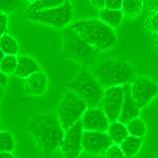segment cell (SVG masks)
Returning <instances> with one entry per match:
<instances>
[{"mask_svg": "<svg viewBox=\"0 0 158 158\" xmlns=\"http://www.w3.org/2000/svg\"><path fill=\"white\" fill-rule=\"evenodd\" d=\"M123 103L118 121L123 123V125H127L131 121L135 120L136 118H139L140 109L136 106V104L132 100V98L131 96L130 84L123 85Z\"/></svg>", "mask_w": 158, "mask_h": 158, "instance_id": "obj_14", "label": "cell"}, {"mask_svg": "<svg viewBox=\"0 0 158 158\" xmlns=\"http://www.w3.org/2000/svg\"><path fill=\"white\" fill-rule=\"evenodd\" d=\"M8 24H9V19L7 13L0 12V37L6 34L8 30Z\"/></svg>", "mask_w": 158, "mask_h": 158, "instance_id": "obj_28", "label": "cell"}, {"mask_svg": "<svg viewBox=\"0 0 158 158\" xmlns=\"http://www.w3.org/2000/svg\"><path fill=\"white\" fill-rule=\"evenodd\" d=\"M153 47H154V49L158 52V35H155L154 38H153Z\"/></svg>", "mask_w": 158, "mask_h": 158, "instance_id": "obj_33", "label": "cell"}, {"mask_svg": "<svg viewBox=\"0 0 158 158\" xmlns=\"http://www.w3.org/2000/svg\"><path fill=\"white\" fill-rule=\"evenodd\" d=\"M123 103V86H116L104 89L101 109L110 123L118 120Z\"/></svg>", "mask_w": 158, "mask_h": 158, "instance_id": "obj_9", "label": "cell"}, {"mask_svg": "<svg viewBox=\"0 0 158 158\" xmlns=\"http://www.w3.org/2000/svg\"><path fill=\"white\" fill-rule=\"evenodd\" d=\"M93 75L104 89L131 84L136 77L135 69L123 57L103 60L95 67Z\"/></svg>", "mask_w": 158, "mask_h": 158, "instance_id": "obj_2", "label": "cell"}, {"mask_svg": "<svg viewBox=\"0 0 158 158\" xmlns=\"http://www.w3.org/2000/svg\"><path fill=\"white\" fill-rule=\"evenodd\" d=\"M83 127L81 122H77L64 132L61 150L64 158H78L82 152Z\"/></svg>", "mask_w": 158, "mask_h": 158, "instance_id": "obj_10", "label": "cell"}, {"mask_svg": "<svg viewBox=\"0 0 158 158\" xmlns=\"http://www.w3.org/2000/svg\"><path fill=\"white\" fill-rule=\"evenodd\" d=\"M81 125L84 131L107 132L110 122L100 108H88L81 118Z\"/></svg>", "mask_w": 158, "mask_h": 158, "instance_id": "obj_12", "label": "cell"}, {"mask_svg": "<svg viewBox=\"0 0 158 158\" xmlns=\"http://www.w3.org/2000/svg\"><path fill=\"white\" fill-rule=\"evenodd\" d=\"M8 83V76L5 75L4 73L0 71V87H5Z\"/></svg>", "mask_w": 158, "mask_h": 158, "instance_id": "obj_30", "label": "cell"}, {"mask_svg": "<svg viewBox=\"0 0 158 158\" xmlns=\"http://www.w3.org/2000/svg\"><path fill=\"white\" fill-rule=\"evenodd\" d=\"M62 39L63 57L85 66H91L96 63L100 52L82 40L76 32L68 27L63 31Z\"/></svg>", "mask_w": 158, "mask_h": 158, "instance_id": "obj_4", "label": "cell"}, {"mask_svg": "<svg viewBox=\"0 0 158 158\" xmlns=\"http://www.w3.org/2000/svg\"><path fill=\"white\" fill-rule=\"evenodd\" d=\"M143 144V138L128 135L120 144V147L127 158H131L139 152Z\"/></svg>", "mask_w": 158, "mask_h": 158, "instance_id": "obj_18", "label": "cell"}, {"mask_svg": "<svg viewBox=\"0 0 158 158\" xmlns=\"http://www.w3.org/2000/svg\"><path fill=\"white\" fill-rule=\"evenodd\" d=\"M18 2L17 1H9V0H0V12L6 13L14 11Z\"/></svg>", "mask_w": 158, "mask_h": 158, "instance_id": "obj_27", "label": "cell"}, {"mask_svg": "<svg viewBox=\"0 0 158 158\" xmlns=\"http://www.w3.org/2000/svg\"><path fill=\"white\" fill-rule=\"evenodd\" d=\"M68 90L72 91L87 104L88 108L101 107L104 88L87 69H81L68 83Z\"/></svg>", "mask_w": 158, "mask_h": 158, "instance_id": "obj_5", "label": "cell"}, {"mask_svg": "<svg viewBox=\"0 0 158 158\" xmlns=\"http://www.w3.org/2000/svg\"><path fill=\"white\" fill-rule=\"evenodd\" d=\"M126 127L128 132V135L138 137V138H143L147 133L146 123L140 118H136L135 120L131 121L130 123H127Z\"/></svg>", "mask_w": 158, "mask_h": 158, "instance_id": "obj_19", "label": "cell"}, {"mask_svg": "<svg viewBox=\"0 0 158 158\" xmlns=\"http://www.w3.org/2000/svg\"><path fill=\"white\" fill-rule=\"evenodd\" d=\"M144 3L140 0H125L122 4V12L128 17H137L142 12Z\"/></svg>", "mask_w": 158, "mask_h": 158, "instance_id": "obj_21", "label": "cell"}, {"mask_svg": "<svg viewBox=\"0 0 158 158\" xmlns=\"http://www.w3.org/2000/svg\"><path fill=\"white\" fill-rule=\"evenodd\" d=\"M105 158H127L122 151L120 145L112 144L104 153Z\"/></svg>", "mask_w": 158, "mask_h": 158, "instance_id": "obj_26", "label": "cell"}, {"mask_svg": "<svg viewBox=\"0 0 158 158\" xmlns=\"http://www.w3.org/2000/svg\"><path fill=\"white\" fill-rule=\"evenodd\" d=\"M4 88L3 87H0V104H1V101H2V99H3V96H4Z\"/></svg>", "mask_w": 158, "mask_h": 158, "instance_id": "obj_34", "label": "cell"}, {"mask_svg": "<svg viewBox=\"0 0 158 158\" xmlns=\"http://www.w3.org/2000/svg\"><path fill=\"white\" fill-rule=\"evenodd\" d=\"M123 1L121 0H107L104 1V8L111 10H122Z\"/></svg>", "mask_w": 158, "mask_h": 158, "instance_id": "obj_29", "label": "cell"}, {"mask_svg": "<svg viewBox=\"0 0 158 158\" xmlns=\"http://www.w3.org/2000/svg\"><path fill=\"white\" fill-rule=\"evenodd\" d=\"M15 148V140L9 131H0V152H12Z\"/></svg>", "mask_w": 158, "mask_h": 158, "instance_id": "obj_24", "label": "cell"}, {"mask_svg": "<svg viewBox=\"0 0 158 158\" xmlns=\"http://www.w3.org/2000/svg\"><path fill=\"white\" fill-rule=\"evenodd\" d=\"M18 57L16 56H5L3 60L0 63V71L6 76L15 75L17 68Z\"/></svg>", "mask_w": 158, "mask_h": 158, "instance_id": "obj_23", "label": "cell"}, {"mask_svg": "<svg viewBox=\"0 0 158 158\" xmlns=\"http://www.w3.org/2000/svg\"><path fill=\"white\" fill-rule=\"evenodd\" d=\"M131 96L141 110L158 95V84L144 76H136L131 84Z\"/></svg>", "mask_w": 158, "mask_h": 158, "instance_id": "obj_8", "label": "cell"}, {"mask_svg": "<svg viewBox=\"0 0 158 158\" xmlns=\"http://www.w3.org/2000/svg\"><path fill=\"white\" fill-rule=\"evenodd\" d=\"M113 144L107 132L83 131L82 151L90 155H101Z\"/></svg>", "mask_w": 158, "mask_h": 158, "instance_id": "obj_11", "label": "cell"}, {"mask_svg": "<svg viewBox=\"0 0 158 158\" xmlns=\"http://www.w3.org/2000/svg\"><path fill=\"white\" fill-rule=\"evenodd\" d=\"M48 89V76L42 70L24 79V93L27 96H42Z\"/></svg>", "mask_w": 158, "mask_h": 158, "instance_id": "obj_13", "label": "cell"}, {"mask_svg": "<svg viewBox=\"0 0 158 158\" xmlns=\"http://www.w3.org/2000/svg\"><path fill=\"white\" fill-rule=\"evenodd\" d=\"M69 28L100 52L113 48L118 42L115 31L99 19L79 20Z\"/></svg>", "mask_w": 158, "mask_h": 158, "instance_id": "obj_3", "label": "cell"}, {"mask_svg": "<svg viewBox=\"0 0 158 158\" xmlns=\"http://www.w3.org/2000/svg\"><path fill=\"white\" fill-rule=\"evenodd\" d=\"M123 17L125 15L122 10H111L107 8L99 10V20L113 30L122 24Z\"/></svg>", "mask_w": 158, "mask_h": 158, "instance_id": "obj_16", "label": "cell"}, {"mask_svg": "<svg viewBox=\"0 0 158 158\" xmlns=\"http://www.w3.org/2000/svg\"><path fill=\"white\" fill-rule=\"evenodd\" d=\"M4 56H5V54L3 53V52L1 51V49H0V63H1V61L3 60Z\"/></svg>", "mask_w": 158, "mask_h": 158, "instance_id": "obj_35", "label": "cell"}, {"mask_svg": "<svg viewBox=\"0 0 158 158\" xmlns=\"http://www.w3.org/2000/svg\"><path fill=\"white\" fill-rule=\"evenodd\" d=\"M150 13L151 12H158V1H153L150 2Z\"/></svg>", "mask_w": 158, "mask_h": 158, "instance_id": "obj_31", "label": "cell"}, {"mask_svg": "<svg viewBox=\"0 0 158 158\" xmlns=\"http://www.w3.org/2000/svg\"><path fill=\"white\" fill-rule=\"evenodd\" d=\"M62 3L63 1H61V0H38V1H33L29 4L27 9L25 10V14L39 12L42 11V10L53 8Z\"/></svg>", "mask_w": 158, "mask_h": 158, "instance_id": "obj_22", "label": "cell"}, {"mask_svg": "<svg viewBox=\"0 0 158 158\" xmlns=\"http://www.w3.org/2000/svg\"><path fill=\"white\" fill-rule=\"evenodd\" d=\"M41 71L39 63L29 56H21L18 57L17 68L15 75L19 78H27L32 74Z\"/></svg>", "mask_w": 158, "mask_h": 158, "instance_id": "obj_15", "label": "cell"}, {"mask_svg": "<svg viewBox=\"0 0 158 158\" xmlns=\"http://www.w3.org/2000/svg\"><path fill=\"white\" fill-rule=\"evenodd\" d=\"M87 109V104L80 97L70 90L65 92L56 112L57 118L64 132L81 120Z\"/></svg>", "mask_w": 158, "mask_h": 158, "instance_id": "obj_6", "label": "cell"}, {"mask_svg": "<svg viewBox=\"0 0 158 158\" xmlns=\"http://www.w3.org/2000/svg\"><path fill=\"white\" fill-rule=\"evenodd\" d=\"M0 49L5 56H16L19 52V44L16 39L5 34L0 37Z\"/></svg>", "mask_w": 158, "mask_h": 158, "instance_id": "obj_20", "label": "cell"}, {"mask_svg": "<svg viewBox=\"0 0 158 158\" xmlns=\"http://www.w3.org/2000/svg\"><path fill=\"white\" fill-rule=\"evenodd\" d=\"M107 135L110 137L113 144L120 145L123 139L128 136V132L126 125H123L118 121H116L109 123Z\"/></svg>", "mask_w": 158, "mask_h": 158, "instance_id": "obj_17", "label": "cell"}, {"mask_svg": "<svg viewBox=\"0 0 158 158\" xmlns=\"http://www.w3.org/2000/svg\"><path fill=\"white\" fill-rule=\"evenodd\" d=\"M27 131L44 155H51L60 147L64 136V131L53 113L33 117L27 123Z\"/></svg>", "mask_w": 158, "mask_h": 158, "instance_id": "obj_1", "label": "cell"}, {"mask_svg": "<svg viewBox=\"0 0 158 158\" xmlns=\"http://www.w3.org/2000/svg\"><path fill=\"white\" fill-rule=\"evenodd\" d=\"M27 19L34 22L48 25L56 29H62L71 22L72 6L71 2L63 1L56 7L42 10L39 12L25 14Z\"/></svg>", "mask_w": 158, "mask_h": 158, "instance_id": "obj_7", "label": "cell"}, {"mask_svg": "<svg viewBox=\"0 0 158 158\" xmlns=\"http://www.w3.org/2000/svg\"><path fill=\"white\" fill-rule=\"evenodd\" d=\"M143 26L153 36L158 35V12H151L146 17Z\"/></svg>", "mask_w": 158, "mask_h": 158, "instance_id": "obj_25", "label": "cell"}, {"mask_svg": "<svg viewBox=\"0 0 158 158\" xmlns=\"http://www.w3.org/2000/svg\"><path fill=\"white\" fill-rule=\"evenodd\" d=\"M0 158H15L12 152H0Z\"/></svg>", "mask_w": 158, "mask_h": 158, "instance_id": "obj_32", "label": "cell"}]
</instances>
